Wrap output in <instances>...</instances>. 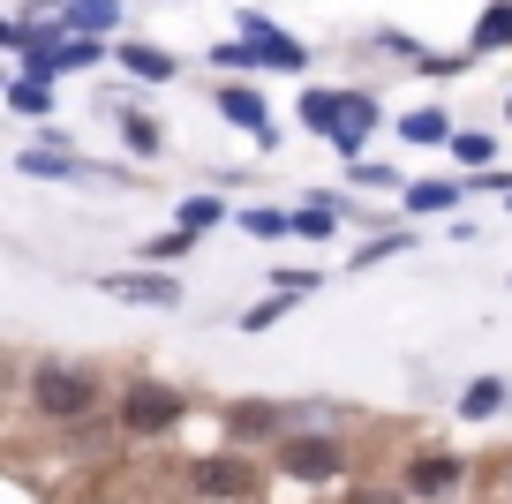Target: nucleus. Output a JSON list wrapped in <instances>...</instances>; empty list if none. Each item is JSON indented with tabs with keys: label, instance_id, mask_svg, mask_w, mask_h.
Instances as JSON below:
<instances>
[{
	"label": "nucleus",
	"instance_id": "f257e3e1",
	"mask_svg": "<svg viewBox=\"0 0 512 504\" xmlns=\"http://www.w3.org/2000/svg\"><path fill=\"white\" fill-rule=\"evenodd\" d=\"M302 121L317 128V136H332L339 151H347V166L362 158V136L377 128V98L369 91H302Z\"/></svg>",
	"mask_w": 512,
	"mask_h": 504
},
{
	"label": "nucleus",
	"instance_id": "f03ea898",
	"mask_svg": "<svg viewBox=\"0 0 512 504\" xmlns=\"http://www.w3.org/2000/svg\"><path fill=\"white\" fill-rule=\"evenodd\" d=\"M211 61L249 76V68H302L309 53H302V38H287L272 16H256V8H249V16H241V38H234V46H219Z\"/></svg>",
	"mask_w": 512,
	"mask_h": 504
},
{
	"label": "nucleus",
	"instance_id": "7ed1b4c3",
	"mask_svg": "<svg viewBox=\"0 0 512 504\" xmlns=\"http://www.w3.org/2000/svg\"><path fill=\"white\" fill-rule=\"evenodd\" d=\"M181 414H189V399H181L174 384H128L121 392V429L128 437H159V429H174Z\"/></svg>",
	"mask_w": 512,
	"mask_h": 504
},
{
	"label": "nucleus",
	"instance_id": "20e7f679",
	"mask_svg": "<svg viewBox=\"0 0 512 504\" xmlns=\"http://www.w3.org/2000/svg\"><path fill=\"white\" fill-rule=\"evenodd\" d=\"M189 489L211 504H234V497H256V467L249 459H196L189 467Z\"/></svg>",
	"mask_w": 512,
	"mask_h": 504
},
{
	"label": "nucleus",
	"instance_id": "39448f33",
	"mask_svg": "<svg viewBox=\"0 0 512 504\" xmlns=\"http://www.w3.org/2000/svg\"><path fill=\"white\" fill-rule=\"evenodd\" d=\"M31 399H38L46 414H83V407H91V377H83V369L46 362V369L31 377Z\"/></svg>",
	"mask_w": 512,
	"mask_h": 504
},
{
	"label": "nucleus",
	"instance_id": "423d86ee",
	"mask_svg": "<svg viewBox=\"0 0 512 504\" xmlns=\"http://www.w3.org/2000/svg\"><path fill=\"white\" fill-rule=\"evenodd\" d=\"M106 286L113 301H144V309H181V279H166V271H106Z\"/></svg>",
	"mask_w": 512,
	"mask_h": 504
},
{
	"label": "nucleus",
	"instance_id": "0eeeda50",
	"mask_svg": "<svg viewBox=\"0 0 512 504\" xmlns=\"http://www.w3.org/2000/svg\"><path fill=\"white\" fill-rule=\"evenodd\" d=\"M279 467L302 474V482H324V474H339V444L332 437H287L279 444Z\"/></svg>",
	"mask_w": 512,
	"mask_h": 504
},
{
	"label": "nucleus",
	"instance_id": "6e6552de",
	"mask_svg": "<svg viewBox=\"0 0 512 504\" xmlns=\"http://www.w3.org/2000/svg\"><path fill=\"white\" fill-rule=\"evenodd\" d=\"M219 113H226L234 128H249L256 143H272V113H264V98H256L249 83H226V91H219Z\"/></svg>",
	"mask_w": 512,
	"mask_h": 504
},
{
	"label": "nucleus",
	"instance_id": "1a4fd4ad",
	"mask_svg": "<svg viewBox=\"0 0 512 504\" xmlns=\"http://www.w3.org/2000/svg\"><path fill=\"white\" fill-rule=\"evenodd\" d=\"M445 489H460V459L430 452V459H415V467H407V497H445Z\"/></svg>",
	"mask_w": 512,
	"mask_h": 504
},
{
	"label": "nucleus",
	"instance_id": "9d476101",
	"mask_svg": "<svg viewBox=\"0 0 512 504\" xmlns=\"http://www.w3.org/2000/svg\"><path fill=\"white\" fill-rule=\"evenodd\" d=\"M113 16H121V0H68L61 8V23L76 38H98V31H113Z\"/></svg>",
	"mask_w": 512,
	"mask_h": 504
},
{
	"label": "nucleus",
	"instance_id": "9b49d317",
	"mask_svg": "<svg viewBox=\"0 0 512 504\" xmlns=\"http://www.w3.org/2000/svg\"><path fill=\"white\" fill-rule=\"evenodd\" d=\"M121 68L136 83H174V53H159V46H121Z\"/></svg>",
	"mask_w": 512,
	"mask_h": 504
},
{
	"label": "nucleus",
	"instance_id": "f8f14e48",
	"mask_svg": "<svg viewBox=\"0 0 512 504\" xmlns=\"http://www.w3.org/2000/svg\"><path fill=\"white\" fill-rule=\"evenodd\" d=\"M505 46H512V0H497L475 16V53H505Z\"/></svg>",
	"mask_w": 512,
	"mask_h": 504
},
{
	"label": "nucleus",
	"instance_id": "ddd939ff",
	"mask_svg": "<svg viewBox=\"0 0 512 504\" xmlns=\"http://www.w3.org/2000/svg\"><path fill=\"white\" fill-rule=\"evenodd\" d=\"M400 136H407V143H452V113H445V106H415V113L400 121Z\"/></svg>",
	"mask_w": 512,
	"mask_h": 504
},
{
	"label": "nucleus",
	"instance_id": "4468645a",
	"mask_svg": "<svg viewBox=\"0 0 512 504\" xmlns=\"http://www.w3.org/2000/svg\"><path fill=\"white\" fill-rule=\"evenodd\" d=\"M452 204H460L452 181H415V189H407V211H422V219H445Z\"/></svg>",
	"mask_w": 512,
	"mask_h": 504
},
{
	"label": "nucleus",
	"instance_id": "2eb2a0df",
	"mask_svg": "<svg viewBox=\"0 0 512 504\" xmlns=\"http://www.w3.org/2000/svg\"><path fill=\"white\" fill-rule=\"evenodd\" d=\"M23 174H38V181H83V166L68 151H23Z\"/></svg>",
	"mask_w": 512,
	"mask_h": 504
},
{
	"label": "nucleus",
	"instance_id": "dca6fc26",
	"mask_svg": "<svg viewBox=\"0 0 512 504\" xmlns=\"http://www.w3.org/2000/svg\"><path fill=\"white\" fill-rule=\"evenodd\" d=\"M279 422H287V414H279V407H264V399H249V407H234V414H226V429H234V437H264V429H279Z\"/></svg>",
	"mask_w": 512,
	"mask_h": 504
},
{
	"label": "nucleus",
	"instance_id": "f3484780",
	"mask_svg": "<svg viewBox=\"0 0 512 504\" xmlns=\"http://www.w3.org/2000/svg\"><path fill=\"white\" fill-rule=\"evenodd\" d=\"M497 407H505V384H497V377H475V384L460 392V414H467V422H482V414H497Z\"/></svg>",
	"mask_w": 512,
	"mask_h": 504
},
{
	"label": "nucleus",
	"instance_id": "a211bd4d",
	"mask_svg": "<svg viewBox=\"0 0 512 504\" xmlns=\"http://www.w3.org/2000/svg\"><path fill=\"white\" fill-rule=\"evenodd\" d=\"M121 136H128L136 158H159V121H151V113H121Z\"/></svg>",
	"mask_w": 512,
	"mask_h": 504
},
{
	"label": "nucleus",
	"instance_id": "6ab92c4d",
	"mask_svg": "<svg viewBox=\"0 0 512 504\" xmlns=\"http://www.w3.org/2000/svg\"><path fill=\"white\" fill-rule=\"evenodd\" d=\"M219 219H226L219 196H189V204H181V234H204V226H219Z\"/></svg>",
	"mask_w": 512,
	"mask_h": 504
},
{
	"label": "nucleus",
	"instance_id": "aec40b11",
	"mask_svg": "<svg viewBox=\"0 0 512 504\" xmlns=\"http://www.w3.org/2000/svg\"><path fill=\"white\" fill-rule=\"evenodd\" d=\"M8 106H16V113H46V106H53V83L16 76V83H8Z\"/></svg>",
	"mask_w": 512,
	"mask_h": 504
},
{
	"label": "nucleus",
	"instance_id": "412c9836",
	"mask_svg": "<svg viewBox=\"0 0 512 504\" xmlns=\"http://www.w3.org/2000/svg\"><path fill=\"white\" fill-rule=\"evenodd\" d=\"M332 219H339L332 204H302V211H294V234H302V241H324V234H332Z\"/></svg>",
	"mask_w": 512,
	"mask_h": 504
},
{
	"label": "nucleus",
	"instance_id": "4be33fe9",
	"mask_svg": "<svg viewBox=\"0 0 512 504\" xmlns=\"http://www.w3.org/2000/svg\"><path fill=\"white\" fill-rule=\"evenodd\" d=\"M241 226L256 241H272V234H294V211H241Z\"/></svg>",
	"mask_w": 512,
	"mask_h": 504
},
{
	"label": "nucleus",
	"instance_id": "5701e85b",
	"mask_svg": "<svg viewBox=\"0 0 512 504\" xmlns=\"http://www.w3.org/2000/svg\"><path fill=\"white\" fill-rule=\"evenodd\" d=\"M189 241H196V234H181V226H174V234H159L144 256H151V264H181V256H189Z\"/></svg>",
	"mask_w": 512,
	"mask_h": 504
},
{
	"label": "nucleus",
	"instance_id": "b1692460",
	"mask_svg": "<svg viewBox=\"0 0 512 504\" xmlns=\"http://www.w3.org/2000/svg\"><path fill=\"white\" fill-rule=\"evenodd\" d=\"M279 316H287V294H272V301H256V309L241 316V331H272Z\"/></svg>",
	"mask_w": 512,
	"mask_h": 504
},
{
	"label": "nucleus",
	"instance_id": "393cba45",
	"mask_svg": "<svg viewBox=\"0 0 512 504\" xmlns=\"http://www.w3.org/2000/svg\"><path fill=\"white\" fill-rule=\"evenodd\" d=\"M400 249H407L400 234H377V241H362V256H354V271H362V264H384V256H400Z\"/></svg>",
	"mask_w": 512,
	"mask_h": 504
},
{
	"label": "nucleus",
	"instance_id": "a878e982",
	"mask_svg": "<svg viewBox=\"0 0 512 504\" xmlns=\"http://www.w3.org/2000/svg\"><path fill=\"white\" fill-rule=\"evenodd\" d=\"M452 151H460L467 166H490V158H497V143H490V136H452Z\"/></svg>",
	"mask_w": 512,
	"mask_h": 504
},
{
	"label": "nucleus",
	"instance_id": "bb28decb",
	"mask_svg": "<svg viewBox=\"0 0 512 504\" xmlns=\"http://www.w3.org/2000/svg\"><path fill=\"white\" fill-rule=\"evenodd\" d=\"M272 286H279V294H317V271H272Z\"/></svg>",
	"mask_w": 512,
	"mask_h": 504
},
{
	"label": "nucleus",
	"instance_id": "cd10ccee",
	"mask_svg": "<svg viewBox=\"0 0 512 504\" xmlns=\"http://www.w3.org/2000/svg\"><path fill=\"white\" fill-rule=\"evenodd\" d=\"M347 504H407V497H392V489H362V497H347Z\"/></svg>",
	"mask_w": 512,
	"mask_h": 504
}]
</instances>
